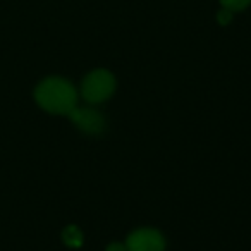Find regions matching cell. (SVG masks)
Segmentation results:
<instances>
[{
  "mask_svg": "<svg viewBox=\"0 0 251 251\" xmlns=\"http://www.w3.org/2000/svg\"><path fill=\"white\" fill-rule=\"evenodd\" d=\"M35 98L43 110L67 115L76 107L77 95L74 86L62 77H47L36 86Z\"/></svg>",
  "mask_w": 251,
  "mask_h": 251,
  "instance_id": "1",
  "label": "cell"
},
{
  "mask_svg": "<svg viewBox=\"0 0 251 251\" xmlns=\"http://www.w3.org/2000/svg\"><path fill=\"white\" fill-rule=\"evenodd\" d=\"M114 91L115 77L107 69H97L90 73L83 79V86H81L83 98L90 103H101L107 98H110Z\"/></svg>",
  "mask_w": 251,
  "mask_h": 251,
  "instance_id": "2",
  "label": "cell"
},
{
  "mask_svg": "<svg viewBox=\"0 0 251 251\" xmlns=\"http://www.w3.org/2000/svg\"><path fill=\"white\" fill-rule=\"evenodd\" d=\"M126 250L127 251H164L165 241L158 230L155 229H138L129 234L126 241Z\"/></svg>",
  "mask_w": 251,
  "mask_h": 251,
  "instance_id": "3",
  "label": "cell"
},
{
  "mask_svg": "<svg viewBox=\"0 0 251 251\" xmlns=\"http://www.w3.org/2000/svg\"><path fill=\"white\" fill-rule=\"evenodd\" d=\"M74 124H77L81 131L88 134H100L105 129V119L100 112L93 110V108H77L74 107L73 110L67 114Z\"/></svg>",
  "mask_w": 251,
  "mask_h": 251,
  "instance_id": "4",
  "label": "cell"
},
{
  "mask_svg": "<svg viewBox=\"0 0 251 251\" xmlns=\"http://www.w3.org/2000/svg\"><path fill=\"white\" fill-rule=\"evenodd\" d=\"M62 237H64V243H66L67 246H73V248L79 246V244L83 243V236H81L79 229H77L76 226H69V227H67V229L64 230Z\"/></svg>",
  "mask_w": 251,
  "mask_h": 251,
  "instance_id": "5",
  "label": "cell"
},
{
  "mask_svg": "<svg viewBox=\"0 0 251 251\" xmlns=\"http://www.w3.org/2000/svg\"><path fill=\"white\" fill-rule=\"evenodd\" d=\"M220 4H222V9H227L230 12H239L251 4V0H220Z\"/></svg>",
  "mask_w": 251,
  "mask_h": 251,
  "instance_id": "6",
  "label": "cell"
},
{
  "mask_svg": "<svg viewBox=\"0 0 251 251\" xmlns=\"http://www.w3.org/2000/svg\"><path fill=\"white\" fill-rule=\"evenodd\" d=\"M217 19H219V23H220L222 26L229 25L230 19H232V12L227 11V9H222V11H220L219 14H217Z\"/></svg>",
  "mask_w": 251,
  "mask_h": 251,
  "instance_id": "7",
  "label": "cell"
},
{
  "mask_svg": "<svg viewBox=\"0 0 251 251\" xmlns=\"http://www.w3.org/2000/svg\"><path fill=\"white\" fill-rule=\"evenodd\" d=\"M107 251H127V250H126L124 244H121V243H112L110 246L107 248Z\"/></svg>",
  "mask_w": 251,
  "mask_h": 251,
  "instance_id": "8",
  "label": "cell"
}]
</instances>
